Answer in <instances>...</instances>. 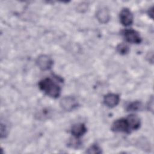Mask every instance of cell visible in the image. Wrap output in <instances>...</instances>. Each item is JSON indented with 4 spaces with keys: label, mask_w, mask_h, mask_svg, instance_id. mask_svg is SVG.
<instances>
[{
    "label": "cell",
    "mask_w": 154,
    "mask_h": 154,
    "mask_svg": "<svg viewBox=\"0 0 154 154\" xmlns=\"http://www.w3.org/2000/svg\"><path fill=\"white\" fill-rule=\"evenodd\" d=\"M141 125L140 117L135 114L129 115L126 118H122L114 121L111 126V130L115 132L129 134L138 129Z\"/></svg>",
    "instance_id": "obj_1"
},
{
    "label": "cell",
    "mask_w": 154,
    "mask_h": 154,
    "mask_svg": "<svg viewBox=\"0 0 154 154\" xmlns=\"http://www.w3.org/2000/svg\"><path fill=\"white\" fill-rule=\"evenodd\" d=\"M38 87L41 91L52 98H57L61 94V87L49 78H46L38 82Z\"/></svg>",
    "instance_id": "obj_2"
},
{
    "label": "cell",
    "mask_w": 154,
    "mask_h": 154,
    "mask_svg": "<svg viewBox=\"0 0 154 154\" xmlns=\"http://www.w3.org/2000/svg\"><path fill=\"white\" fill-rule=\"evenodd\" d=\"M122 34L126 41L131 43L140 44L142 41L139 33L133 29H124L122 31Z\"/></svg>",
    "instance_id": "obj_3"
},
{
    "label": "cell",
    "mask_w": 154,
    "mask_h": 154,
    "mask_svg": "<svg viewBox=\"0 0 154 154\" xmlns=\"http://www.w3.org/2000/svg\"><path fill=\"white\" fill-rule=\"evenodd\" d=\"M78 105L77 100L72 96H66L60 101L61 107L65 111H70L75 109Z\"/></svg>",
    "instance_id": "obj_4"
},
{
    "label": "cell",
    "mask_w": 154,
    "mask_h": 154,
    "mask_svg": "<svg viewBox=\"0 0 154 154\" xmlns=\"http://www.w3.org/2000/svg\"><path fill=\"white\" fill-rule=\"evenodd\" d=\"M120 23L125 26H128L132 24L134 16L131 10L128 8H123L119 15Z\"/></svg>",
    "instance_id": "obj_5"
},
{
    "label": "cell",
    "mask_w": 154,
    "mask_h": 154,
    "mask_svg": "<svg viewBox=\"0 0 154 154\" xmlns=\"http://www.w3.org/2000/svg\"><path fill=\"white\" fill-rule=\"evenodd\" d=\"M37 66L42 70L50 69L53 65V60L46 55H40L36 60Z\"/></svg>",
    "instance_id": "obj_6"
},
{
    "label": "cell",
    "mask_w": 154,
    "mask_h": 154,
    "mask_svg": "<svg viewBox=\"0 0 154 154\" xmlns=\"http://www.w3.org/2000/svg\"><path fill=\"white\" fill-rule=\"evenodd\" d=\"M120 101V96L117 94L108 93L103 97L104 104L109 107L113 108L117 106Z\"/></svg>",
    "instance_id": "obj_7"
},
{
    "label": "cell",
    "mask_w": 154,
    "mask_h": 154,
    "mask_svg": "<svg viewBox=\"0 0 154 154\" xmlns=\"http://www.w3.org/2000/svg\"><path fill=\"white\" fill-rule=\"evenodd\" d=\"M70 132L75 138H79L85 134L87 132V128L84 123H76L72 126Z\"/></svg>",
    "instance_id": "obj_8"
},
{
    "label": "cell",
    "mask_w": 154,
    "mask_h": 154,
    "mask_svg": "<svg viewBox=\"0 0 154 154\" xmlns=\"http://www.w3.org/2000/svg\"><path fill=\"white\" fill-rule=\"evenodd\" d=\"M96 18L100 23H106L110 19V15L108 10L106 7H102L99 9L96 14Z\"/></svg>",
    "instance_id": "obj_9"
},
{
    "label": "cell",
    "mask_w": 154,
    "mask_h": 154,
    "mask_svg": "<svg viewBox=\"0 0 154 154\" xmlns=\"http://www.w3.org/2000/svg\"><path fill=\"white\" fill-rule=\"evenodd\" d=\"M143 104L140 101H134L130 103L126 106L127 111H137L142 109Z\"/></svg>",
    "instance_id": "obj_10"
},
{
    "label": "cell",
    "mask_w": 154,
    "mask_h": 154,
    "mask_svg": "<svg viewBox=\"0 0 154 154\" xmlns=\"http://www.w3.org/2000/svg\"><path fill=\"white\" fill-rule=\"evenodd\" d=\"M117 51L121 55H126L129 52V48L125 43H120L116 48Z\"/></svg>",
    "instance_id": "obj_11"
},
{
    "label": "cell",
    "mask_w": 154,
    "mask_h": 154,
    "mask_svg": "<svg viewBox=\"0 0 154 154\" xmlns=\"http://www.w3.org/2000/svg\"><path fill=\"white\" fill-rule=\"evenodd\" d=\"M87 153H94V154H99L102 153V150L100 147L96 144H94L91 145L90 147L87 149V150L85 152Z\"/></svg>",
    "instance_id": "obj_12"
},
{
    "label": "cell",
    "mask_w": 154,
    "mask_h": 154,
    "mask_svg": "<svg viewBox=\"0 0 154 154\" xmlns=\"http://www.w3.org/2000/svg\"><path fill=\"white\" fill-rule=\"evenodd\" d=\"M7 135V130L5 126H4L2 123L1 124V138H3Z\"/></svg>",
    "instance_id": "obj_13"
},
{
    "label": "cell",
    "mask_w": 154,
    "mask_h": 154,
    "mask_svg": "<svg viewBox=\"0 0 154 154\" xmlns=\"http://www.w3.org/2000/svg\"><path fill=\"white\" fill-rule=\"evenodd\" d=\"M153 96L151 97V99L149 100V104H148V106H147V108L149 111L153 112Z\"/></svg>",
    "instance_id": "obj_14"
},
{
    "label": "cell",
    "mask_w": 154,
    "mask_h": 154,
    "mask_svg": "<svg viewBox=\"0 0 154 154\" xmlns=\"http://www.w3.org/2000/svg\"><path fill=\"white\" fill-rule=\"evenodd\" d=\"M153 7H152L148 10V14L151 17V18H153Z\"/></svg>",
    "instance_id": "obj_15"
}]
</instances>
